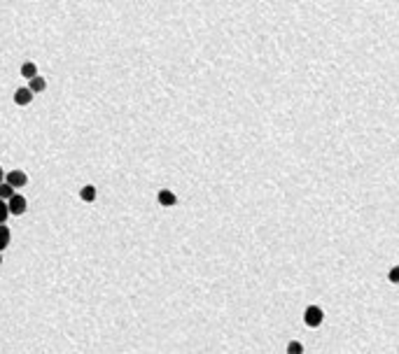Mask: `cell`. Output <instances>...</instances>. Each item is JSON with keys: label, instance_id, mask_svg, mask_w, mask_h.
Wrapping results in <instances>:
<instances>
[{"label": "cell", "instance_id": "cell-1", "mask_svg": "<svg viewBox=\"0 0 399 354\" xmlns=\"http://www.w3.org/2000/svg\"><path fill=\"white\" fill-rule=\"evenodd\" d=\"M322 319H325V312H322V308H318V306H308L306 312H303V322H306V326H311V329L320 326Z\"/></svg>", "mask_w": 399, "mask_h": 354}, {"label": "cell", "instance_id": "cell-2", "mask_svg": "<svg viewBox=\"0 0 399 354\" xmlns=\"http://www.w3.org/2000/svg\"><path fill=\"white\" fill-rule=\"evenodd\" d=\"M7 205H10V215H14V217H21L28 210V200H26L21 193H14L12 198L7 200Z\"/></svg>", "mask_w": 399, "mask_h": 354}, {"label": "cell", "instance_id": "cell-3", "mask_svg": "<svg viewBox=\"0 0 399 354\" xmlns=\"http://www.w3.org/2000/svg\"><path fill=\"white\" fill-rule=\"evenodd\" d=\"M5 180L10 182V184H12L14 189H19V186H26V184H28V175H26L24 170H10V173L5 175Z\"/></svg>", "mask_w": 399, "mask_h": 354}, {"label": "cell", "instance_id": "cell-4", "mask_svg": "<svg viewBox=\"0 0 399 354\" xmlns=\"http://www.w3.org/2000/svg\"><path fill=\"white\" fill-rule=\"evenodd\" d=\"M30 100H33V91H30V86H19V89L14 91V103H17V105L26 108Z\"/></svg>", "mask_w": 399, "mask_h": 354}, {"label": "cell", "instance_id": "cell-5", "mask_svg": "<svg viewBox=\"0 0 399 354\" xmlns=\"http://www.w3.org/2000/svg\"><path fill=\"white\" fill-rule=\"evenodd\" d=\"M157 200H159V205H163V208H170V205L178 203V196L170 191V189H161V191L157 193Z\"/></svg>", "mask_w": 399, "mask_h": 354}, {"label": "cell", "instance_id": "cell-6", "mask_svg": "<svg viewBox=\"0 0 399 354\" xmlns=\"http://www.w3.org/2000/svg\"><path fill=\"white\" fill-rule=\"evenodd\" d=\"M79 198L84 200V203H94V200H96V186L84 184L82 189H79Z\"/></svg>", "mask_w": 399, "mask_h": 354}, {"label": "cell", "instance_id": "cell-7", "mask_svg": "<svg viewBox=\"0 0 399 354\" xmlns=\"http://www.w3.org/2000/svg\"><path fill=\"white\" fill-rule=\"evenodd\" d=\"M28 86H30V91H33V93H42V91L47 89V79L40 77V75H35L33 79H28Z\"/></svg>", "mask_w": 399, "mask_h": 354}, {"label": "cell", "instance_id": "cell-8", "mask_svg": "<svg viewBox=\"0 0 399 354\" xmlns=\"http://www.w3.org/2000/svg\"><path fill=\"white\" fill-rule=\"evenodd\" d=\"M10 240H12V231H10L5 224H0V252L10 245Z\"/></svg>", "mask_w": 399, "mask_h": 354}, {"label": "cell", "instance_id": "cell-9", "mask_svg": "<svg viewBox=\"0 0 399 354\" xmlns=\"http://www.w3.org/2000/svg\"><path fill=\"white\" fill-rule=\"evenodd\" d=\"M37 75V66L33 63V61H26L24 66H21V77H26V79H33Z\"/></svg>", "mask_w": 399, "mask_h": 354}, {"label": "cell", "instance_id": "cell-10", "mask_svg": "<svg viewBox=\"0 0 399 354\" xmlns=\"http://www.w3.org/2000/svg\"><path fill=\"white\" fill-rule=\"evenodd\" d=\"M14 193H17V191H14V186L12 184H10V182H0V198H3V200H10V198H12V196H14Z\"/></svg>", "mask_w": 399, "mask_h": 354}, {"label": "cell", "instance_id": "cell-11", "mask_svg": "<svg viewBox=\"0 0 399 354\" xmlns=\"http://www.w3.org/2000/svg\"><path fill=\"white\" fill-rule=\"evenodd\" d=\"M7 217H10V205H7V200L0 198V224H5Z\"/></svg>", "mask_w": 399, "mask_h": 354}, {"label": "cell", "instance_id": "cell-12", "mask_svg": "<svg viewBox=\"0 0 399 354\" xmlns=\"http://www.w3.org/2000/svg\"><path fill=\"white\" fill-rule=\"evenodd\" d=\"M287 352H290V354H301L303 345H301V342H296V340H292L290 345H287Z\"/></svg>", "mask_w": 399, "mask_h": 354}, {"label": "cell", "instance_id": "cell-13", "mask_svg": "<svg viewBox=\"0 0 399 354\" xmlns=\"http://www.w3.org/2000/svg\"><path fill=\"white\" fill-rule=\"evenodd\" d=\"M387 280H390L392 284H399V266L390 268V273H387Z\"/></svg>", "mask_w": 399, "mask_h": 354}, {"label": "cell", "instance_id": "cell-14", "mask_svg": "<svg viewBox=\"0 0 399 354\" xmlns=\"http://www.w3.org/2000/svg\"><path fill=\"white\" fill-rule=\"evenodd\" d=\"M0 182H5V173H3V168H0Z\"/></svg>", "mask_w": 399, "mask_h": 354}, {"label": "cell", "instance_id": "cell-15", "mask_svg": "<svg viewBox=\"0 0 399 354\" xmlns=\"http://www.w3.org/2000/svg\"><path fill=\"white\" fill-rule=\"evenodd\" d=\"M0 264H3V254H0Z\"/></svg>", "mask_w": 399, "mask_h": 354}]
</instances>
